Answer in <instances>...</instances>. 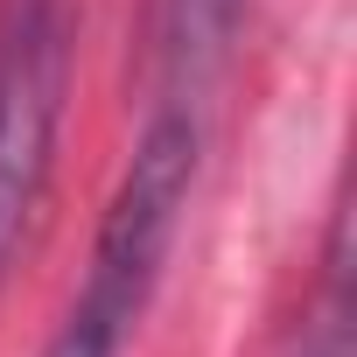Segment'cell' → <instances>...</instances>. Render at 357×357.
I'll return each instance as SVG.
<instances>
[{"label": "cell", "mask_w": 357, "mask_h": 357, "mask_svg": "<svg viewBox=\"0 0 357 357\" xmlns=\"http://www.w3.org/2000/svg\"><path fill=\"white\" fill-rule=\"evenodd\" d=\"M190 183H197V119L175 105L161 112L119 190H112V211H105V231H98V259H91V287H84V315H98L112 336H126V322L140 315L168 245H175V225H183V204H190Z\"/></svg>", "instance_id": "7a4b0ae2"}, {"label": "cell", "mask_w": 357, "mask_h": 357, "mask_svg": "<svg viewBox=\"0 0 357 357\" xmlns=\"http://www.w3.org/2000/svg\"><path fill=\"white\" fill-rule=\"evenodd\" d=\"M50 357H112V343H105L91 322H77V315H70V322H63V336L50 343Z\"/></svg>", "instance_id": "277c9868"}, {"label": "cell", "mask_w": 357, "mask_h": 357, "mask_svg": "<svg viewBox=\"0 0 357 357\" xmlns=\"http://www.w3.org/2000/svg\"><path fill=\"white\" fill-rule=\"evenodd\" d=\"M63 84H70L63 0H0V280H8L50 183Z\"/></svg>", "instance_id": "6da1fadb"}, {"label": "cell", "mask_w": 357, "mask_h": 357, "mask_svg": "<svg viewBox=\"0 0 357 357\" xmlns=\"http://www.w3.org/2000/svg\"><path fill=\"white\" fill-rule=\"evenodd\" d=\"M245 0H168V22H161V50H168V84L175 98H197L211 84V70L231 50Z\"/></svg>", "instance_id": "3957f363"}]
</instances>
